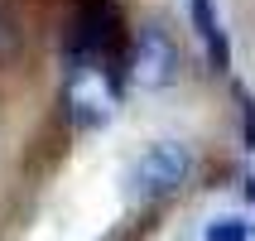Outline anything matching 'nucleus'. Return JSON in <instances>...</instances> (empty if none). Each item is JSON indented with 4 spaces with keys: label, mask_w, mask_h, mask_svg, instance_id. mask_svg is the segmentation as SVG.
<instances>
[{
    "label": "nucleus",
    "mask_w": 255,
    "mask_h": 241,
    "mask_svg": "<svg viewBox=\"0 0 255 241\" xmlns=\"http://www.w3.org/2000/svg\"><path fill=\"white\" fill-rule=\"evenodd\" d=\"M188 10H193V24H198L202 43H207L212 68H217V72H227V68H231V48H227V34H222V24H217L212 0H188Z\"/></svg>",
    "instance_id": "3"
},
{
    "label": "nucleus",
    "mask_w": 255,
    "mask_h": 241,
    "mask_svg": "<svg viewBox=\"0 0 255 241\" xmlns=\"http://www.w3.org/2000/svg\"><path fill=\"white\" fill-rule=\"evenodd\" d=\"M236 101H241V145L255 150V97L246 87H236Z\"/></svg>",
    "instance_id": "5"
},
{
    "label": "nucleus",
    "mask_w": 255,
    "mask_h": 241,
    "mask_svg": "<svg viewBox=\"0 0 255 241\" xmlns=\"http://www.w3.org/2000/svg\"><path fill=\"white\" fill-rule=\"evenodd\" d=\"M246 237H251V227H246L241 217H217L202 232V241H246Z\"/></svg>",
    "instance_id": "4"
},
{
    "label": "nucleus",
    "mask_w": 255,
    "mask_h": 241,
    "mask_svg": "<svg viewBox=\"0 0 255 241\" xmlns=\"http://www.w3.org/2000/svg\"><path fill=\"white\" fill-rule=\"evenodd\" d=\"M188 169H193V150L178 145V140H159V145H149V150L135 159L130 188H135L140 198H164V193H173V188L188 179Z\"/></svg>",
    "instance_id": "1"
},
{
    "label": "nucleus",
    "mask_w": 255,
    "mask_h": 241,
    "mask_svg": "<svg viewBox=\"0 0 255 241\" xmlns=\"http://www.w3.org/2000/svg\"><path fill=\"white\" fill-rule=\"evenodd\" d=\"M246 198L255 203V174H251V179H246Z\"/></svg>",
    "instance_id": "6"
},
{
    "label": "nucleus",
    "mask_w": 255,
    "mask_h": 241,
    "mask_svg": "<svg viewBox=\"0 0 255 241\" xmlns=\"http://www.w3.org/2000/svg\"><path fill=\"white\" fill-rule=\"evenodd\" d=\"M130 77L144 87V92H159L178 77V48L169 43V34L159 29H140L135 39V53H130Z\"/></svg>",
    "instance_id": "2"
}]
</instances>
